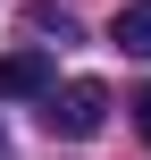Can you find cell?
<instances>
[{
  "label": "cell",
  "mask_w": 151,
  "mask_h": 160,
  "mask_svg": "<svg viewBox=\"0 0 151 160\" xmlns=\"http://www.w3.org/2000/svg\"><path fill=\"white\" fill-rule=\"evenodd\" d=\"M50 93V59L42 51H8L0 59V101H42Z\"/></svg>",
  "instance_id": "7a4b0ae2"
},
{
  "label": "cell",
  "mask_w": 151,
  "mask_h": 160,
  "mask_svg": "<svg viewBox=\"0 0 151 160\" xmlns=\"http://www.w3.org/2000/svg\"><path fill=\"white\" fill-rule=\"evenodd\" d=\"M42 127H50V135H67V143L101 135V127H109V84H101V76H76V84H59V76H50V93H42Z\"/></svg>",
  "instance_id": "6da1fadb"
},
{
  "label": "cell",
  "mask_w": 151,
  "mask_h": 160,
  "mask_svg": "<svg viewBox=\"0 0 151 160\" xmlns=\"http://www.w3.org/2000/svg\"><path fill=\"white\" fill-rule=\"evenodd\" d=\"M25 25H34V34H59V42H76V17H67V8H50V0H42V8H25Z\"/></svg>",
  "instance_id": "277c9868"
},
{
  "label": "cell",
  "mask_w": 151,
  "mask_h": 160,
  "mask_svg": "<svg viewBox=\"0 0 151 160\" xmlns=\"http://www.w3.org/2000/svg\"><path fill=\"white\" fill-rule=\"evenodd\" d=\"M0 160H8V135H0Z\"/></svg>",
  "instance_id": "8992f818"
},
{
  "label": "cell",
  "mask_w": 151,
  "mask_h": 160,
  "mask_svg": "<svg viewBox=\"0 0 151 160\" xmlns=\"http://www.w3.org/2000/svg\"><path fill=\"white\" fill-rule=\"evenodd\" d=\"M134 127H143V143H151V84L134 93Z\"/></svg>",
  "instance_id": "5b68a950"
},
{
  "label": "cell",
  "mask_w": 151,
  "mask_h": 160,
  "mask_svg": "<svg viewBox=\"0 0 151 160\" xmlns=\"http://www.w3.org/2000/svg\"><path fill=\"white\" fill-rule=\"evenodd\" d=\"M109 42L134 51V59H151V0H126V8L109 17Z\"/></svg>",
  "instance_id": "3957f363"
}]
</instances>
